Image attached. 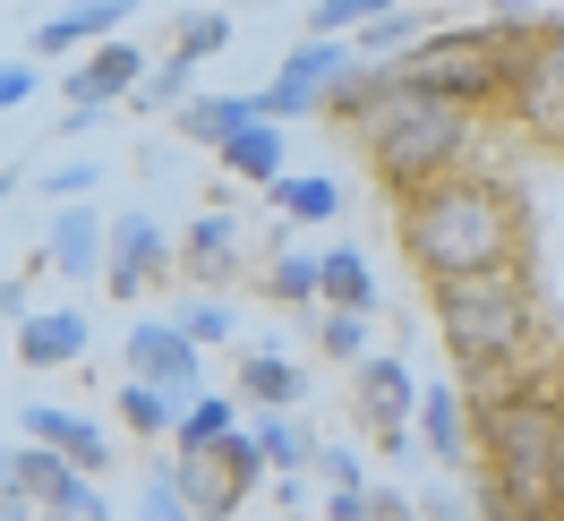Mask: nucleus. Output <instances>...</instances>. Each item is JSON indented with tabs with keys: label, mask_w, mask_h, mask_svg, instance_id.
<instances>
[{
	"label": "nucleus",
	"mask_w": 564,
	"mask_h": 521,
	"mask_svg": "<svg viewBox=\"0 0 564 521\" xmlns=\"http://www.w3.org/2000/svg\"><path fill=\"white\" fill-rule=\"evenodd\" d=\"M411 436H420L445 470H470V402H462V384H427L420 393V419H411Z\"/></svg>",
	"instance_id": "nucleus-20"
},
{
	"label": "nucleus",
	"mask_w": 564,
	"mask_h": 521,
	"mask_svg": "<svg viewBox=\"0 0 564 521\" xmlns=\"http://www.w3.org/2000/svg\"><path fill=\"white\" fill-rule=\"evenodd\" d=\"M317 308H343V316H377V274L359 248H325L317 257Z\"/></svg>",
	"instance_id": "nucleus-22"
},
{
	"label": "nucleus",
	"mask_w": 564,
	"mask_h": 521,
	"mask_svg": "<svg viewBox=\"0 0 564 521\" xmlns=\"http://www.w3.org/2000/svg\"><path fill=\"white\" fill-rule=\"evenodd\" d=\"M351 69H359L351 43H308V35H300V43L274 61V77L257 86V111H265L274 129H282V120H325V95H334Z\"/></svg>",
	"instance_id": "nucleus-6"
},
{
	"label": "nucleus",
	"mask_w": 564,
	"mask_h": 521,
	"mask_svg": "<svg viewBox=\"0 0 564 521\" xmlns=\"http://www.w3.org/2000/svg\"><path fill=\"white\" fill-rule=\"evenodd\" d=\"M18 427H26V445L61 453L77 479L104 487V470H111V427H104V419L69 411V402H26V411H18Z\"/></svg>",
	"instance_id": "nucleus-12"
},
{
	"label": "nucleus",
	"mask_w": 564,
	"mask_h": 521,
	"mask_svg": "<svg viewBox=\"0 0 564 521\" xmlns=\"http://www.w3.org/2000/svg\"><path fill=\"white\" fill-rule=\"evenodd\" d=\"M556 521H564V513H556Z\"/></svg>",
	"instance_id": "nucleus-40"
},
{
	"label": "nucleus",
	"mask_w": 564,
	"mask_h": 521,
	"mask_svg": "<svg viewBox=\"0 0 564 521\" xmlns=\"http://www.w3.org/2000/svg\"><path fill=\"white\" fill-rule=\"evenodd\" d=\"M172 265L197 282L206 300H223V291L240 282V265H248V231H240V214H231V206H197V222H188V231L172 240Z\"/></svg>",
	"instance_id": "nucleus-11"
},
{
	"label": "nucleus",
	"mask_w": 564,
	"mask_h": 521,
	"mask_svg": "<svg viewBox=\"0 0 564 521\" xmlns=\"http://www.w3.org/2000/svg\"><path fill=\"white\" fill-rule=\"evenodd\" d=\"M35 274H52V265H43V257H26V265H18V274L0 282V316H26V300H35Z\"/></svg>",
	"instance_id": "nucleus-33"
},
{
	"label": "nucleus",
	"mask_w": 564,
	"mask_h": 521,
	"mask_svg": "<svg viewBox=\"0 0 564 521\" xmlns=\"http://www.w3.org/2000/svg\"><path fill=\"white\" fill-rule=\"evenodd\" d=\"M138 86H145V52H138V43H129V35L95 43V52L69 61V77H61V111H120Z\"/></svg>",
	"instance_id": "nucleus-13"
},
{
	"label": "nucleus",
	"mask_w": 564,
	"mask_h": 521,
	"mask_svg": "<svg viewBox=\"0 0 564 521\" xmlns=\"http://www.w3.org/2000/svg\"><path fill=\"white\" fill-rule=\"evenodd\" d=\"M248 436H257V453H265V470H274V479H300V470H308V427H300V419H248Z\"/></svg>",
	"instance_id": "nucleus-26"
},
{
	"label": "nucleus",
	"mask_w": 564,
	"mask_h": 521,
	"mask_svg": "<svg viewBox=\"0 0 564 521\" xmlns=\"http://www.w3.org/2000/svg\"><path fill=\"white\" fill-rule=\"evenodd\" d=\"M214 172H223V188H274L291 172V138H282L274 120H257V129H240V138L214 154Z\"/></svg>",
	"instance_id": "nucleus-19"
},
{
	"label": "nucleus",
	"mask_w": 564,
	"mask_h": 521,
	"mask_svg": "<svg viewBox=\"0 0 564 521\" xmlns=\"http://www.w3.org/2000/svg\"><path fill=\"white\" fill-rule=\"evenodd\" d=\"M120 26H129V9L120 0H86V9H52V18H35V35H26V61H61V52H86V43H120Z\"/></svg>",
	"instance_id": "nucleus-16"
},
{
	"label": "nucleus",
	"mask_w": 564,
	"mask_h": 521,
	"mask_svg": "<svg viewBox=\"0 0 564 521\" xmlns=\"http://www.w3.org/2000/svg\"><path fill=\"white\" fill-rule=\"evenodd\" d=\"M231 26H240L231 9H188V18L172 26V52H163V61L145 69V86L129 95V104H138V111H163V120H172V111L188 104V95H197L206 61L223 52V43H231Z\"/></svg>",
	"instance_id": "nucleus-7"
},
{
	"label": "nucleus",
	"mask_w": 564,
	"mask_h": 521,
	"mask_svg": "<svg viewBox=\"0 0 564 521\" xmlns=\"http://www.w3.org/2000/svg\"><path fill=\"white\" fill-rule=\"evenodd\" d=\"M325 521H368V487H334V496H325Z\"/></svg>",
	"instance_id": "nucleus-35"
},
{
	"label": "nucleus",
	"mask_w": 564,
	"mask_h": 521,
	"mask_svg": "<svg viewBox=\"0 0 564 521\" xmlns=\"http://www.w3.org/2000/svg\"><path fill=\"white\" fill-rule=\"evenodd\" d=\"M18 180H26V172H0V206H9V188H18Z\"/></svg>",
	"instance_id": "nucleus-37"
},
{
	"label": "nucleus",
	"mask_w": 564,
	"mask_h": 521,
	"mask_svg": "<svg viewBox=\"0 0 564 521\" xmlns=\"http://www.w3.org/2000/svg\"><path fill=\"white\" fill-rule=\"evenodd\" d=\"M368 521H420V504L402 487H368Z\"/></svg>",
	"instance_id": "nucleus-34"
},
{
	"label": "nucleus",
	"mask_w": 564,
	"mask_h": 521,
	"mask_svg": "<svg viewBox=\"0 0 564 521\" xmlns=\"http://www.w3.org/2000/svg\"><path fill=\"white\" fill-rule=\"evenodd\" d=\"M223 436H240V402H231V393H197V402H180V419H172V462H197V453H214Z\"/></svg>",
	"instance_id": "nucleus-21"
},
{
	"label": "nucleus",
	"mask_w": 564,
	"mask_h": 521,
	"mask_svg": "<svg viewBox=\"0 0 564 521\" xmlns=\"http://www.w3.org/2000/svg\"><path fill=\"white\" fill-rule=\"evenodd\" d=\"M317 359H334V368H359V359H368V316L317 308Z\"/></svg>",
	"instance_id": "nucleus-27"
},
{
	"label": "nucleus",
	"mask_w": 564,
	"mask_h": 521,
	"mask_svg": "<svg viewBox=\"0 0 564 521\" xmlns=\"http://www.w3.org/2000/svg\"><path fill=\"white\" fill-rule=\"evenodd\" d=\"M231 402H248L257 419H291L300 402H308V384H300V368H291L282 350L248 343L240 350V377H231Z\"/></svg>",
	"instance_id": "nucleus-17"
},
{
	"label": "nucleus",
	"mask_w": 564,
	"mask_h": 521,
	"mask_svg": "<svg viewBox=\"0 0 564 521\" xmlns=\"http://www.w3.org/2000/svg\"><path fill=\"white\" fill-rule=\"evenodd\" d=\"M120 368H129V384H154V393H172V402H197V393H206V350L180 343L172 316H138V325L120 334Z\"/></svg>",
	"instance_id": "nucleus-10"
},
{
	"label": "nucleus",
	"mask_w": 564,
	"mask_h": 521,
	"mask_svg": "<svg viewBox=\"0 0 564 521\" xmlns=\"http://www.w3.org/2000/svg\"><path fill=\"white\" fill-rule=\"evenodd\" d=\"M257 120H265V111H257V86H240V95H231V86H197V95L172 111V129L188 145H206V154H223V145L240 138V129H257Z\"/></svg>",
	"instance_id": "nucleus-14"
},
{
	"label": "nucleus",
	"mask_w": 564,
	"mask_h": 521,
	"mask_svg": "<svg viewBox=\"0 0 564 521\" xmlns=\"http://www.w3.org/2000/svg\"><path fill=\"white\" fill-rule=\"evenodd\" d=\"M257 291H265L274 308H317V257H308V248H274L265 274H257Z\"/></svg>",
	"instance_id": "nucleus-25"
},
{
	"label": "nucleus",
	"mask_w": 564,
	"mask_h": 521,
	"mask_svg": "<svg viewBox=\"0 0 564 521\" xmlns=\"http://www.w3.org/2000/svg\"><path fill=\"white\" fill-rule=\"evenodd\" d=\"M86 343H95V325L77 308H26L18 316V334H9V350H18V368H77L86 359Z\"/></svg>",
	"instance_id": "nucleus-15"
},
{
	"label": "nucleus",
	"mask_w": 564,
	"mask_h": 521,
	"mask_svg": "<svg viewBox=\"0 0 564 521\" xmlns=\"http://www.w3.org/2000/svg\"><path fill=\"white\" fill-rule=\"evenodd\" d=\"M138 521H197V513H188V487H180L172 462H154V470L138 479Z\"/></svg>",
	"instance_id": "nucleus-28"
},
{
	"label": "nucleus",
	"mask_w": 564,
	"mask_h": 521,
	"mask_svg": "<svg viewBox=\"0 0 564 521\" xmlns=\"http://www.w3.org/2000/svg\"><path fill=\"white\" fill-rule=\"evenodd\" d=\"M325 129H351L359 154H368V180L386 188L393 206L436 188V180L470 172V138H479V120L411 95L393 69H368V61L325 95Z\"/></svg>",
	"instance_id": "nucleus-1"
},
{
	"label": "nucleus",
	"mask_w": 564,
	"mask_h": 521,
	"mask_svg": "<svg viewBox=\"0 0 564 521\" xmlns=\"http://www.w3.org/2000/svg\"><path fill=\"white\" fill-rule=\"evenodd\" d=\"M393 77H402L411 95H427V104L462 111V120H488V111L513 104V61H505L479 26H436L427 43H411V52L393 61Z\"/></svg>",
	"instance_id": "nucleus-4"
},
{
	"label": "nucleus",
	"mask_w": 564,
	"mask_h": 521,
	"mask_svg": "<svg viewBox=\"0 0 564 521\" xmlns=\"http://www.w3.org/2000/svg\"><path fill=\"white\" fill-rule=\"evenodd\" d=\"M291 521H308V513H291Z\"/></svg>",
	"instance_id": "nucleus-39"
},
{
	"label": "nucleus",
	"mask_w": 564,
	"mask_h": 521,
	"mask_svg": "<svg viewBox=\"0 0 564 521\" xmlns=\"http://www.w3.org/2000/svg\"><path fill=\"white\" fill-rule=\"evenodd\" d=\"M104 120H111V111H61V138H95Z\"/></svg>",
	"instance_id": "nucleus-36"
},
{
	"label": "nucleus",
	"mask_w": 564,
	"mask_h": 521,
	"mask_svg": "<svg viewBox=\"0 0 564 521\" xmlns=\"http://www.w3.org/2000/svg\"><path fill=\"white\" fill-rule=\"evenodd\" d=\"M163 282H180V265H172V231H163L145 206L111 214V222H104V291L138 308L145 291H163Z\"/></svg>",
	"instance_id": "nucleus-8"
},
{
	"label": "nucleus",
	"mask_w": 564,
	"mask_h": 521,
	"mask_svg": "<svg viewBox=\"0 0 564 521\" xmlns=\"http://www.w3.org/2000/svg\"><path fill=\"white\" fill-rule=\"evenodd\" d=\"M104 222L111 214H95V206H61L52 214V240H43V265L69 274V282H104Z\"/></svg>",
	"instance_id": "nucleus-18"
},
{
	"label": "nucleus",
	"mask_w": 564,
	"mask_h": 521,
	"mask_svg": "<svg viewBox=\"0 0 564 521\" xmlns=\"http://www.w3.org/2000/svg\"><path fill=\"white\" fill-rule=\"evenodd\" d=\"M95 188H104V163H86V154H77V163H52V172H43V197H52V206H86Z\"/></svg>",
	"instance_id": "nucleus-30"
},
{
	"label": "nucleus",
	"mask_w": 564,
	"mask_h": 521,
	"mask_svg": "<svg viewBox=\"0 0 564 521\" xmlns=\"http://www.w3.org/2000/svg\"><path fill=\"white\" fill-rule=\"evenodd\" d=\"M9 453H18V445H0V487H9Z\"/></svg>",
	"instance_id": "nucleus-38"
},
{
	"label": "nucleus",
	"mask_w": 564,
	"mask_h": 521,
	"mask_svg": "<svg viewBox=\"0 0 564 521\" xmlns=\"http://www.w3.org/2000/svg\"><path fill=\"white\" fill-rule=\"evenodd\" d=\"M111 419H120V436H138V445H172L180 402L154 393V384H120V393H111Z\"/></svg>",
	"instance_id": "nucleus-24"
},
{
	"label": "nucleus",
	"mask_w": 564,
	"mask_h": 521,
	"mask_svg": "<svg viewBox=\"0 0 564 521\" xmlns=\"http://www.w3.org/2000/svg\"><path fill=\"white\" fill-rule=\"evenodd\" d=\"M427 308H436V334H445V359H454L462 393H488V384L547 359V308H539V274L530 265L436 282Z\"/></svg>",
	"instance_id": "nucleus-3"
},
{
	"label": "nucleus",
	"mask_w": 564,
	"mask_h": 521,
	"mask_svg": "<svg viewBox=\"0 0 564 521\" xmlns=\"http://www.w3.org/2000/svg\"><path fill=\"white\" fill-rule=\"evenodd\" d=\"M180 487H188V513L197 521H231L257 496V479H265V453H257V436H223L214 453H197V462H172Z\"/></svg>",
	"instance_id": "nucleus-9"
},
{
	"label": "nucleus",
	"mask_w": 564,
	"mask_h": 521,
	"mask_svg": "<svg viewBox=\"0 0 564 521\" xmlns=\"http://www.w3.org/2000/svg\"><path fill=\"white\" fill-rule=\"evenodd\" d=\"M351 419L377 436L386 462H411V419H420V384H411V359H393V350H368L351 368Z\"/></svg>",
	"instance_id": "nucleus-5"
},
{
	"label": "nucleus",
	"mask_w": 564,
	"mask_h": 521,
	"mask_svg": "<svg viewBox=\"0 0 564 521\" xmlns=\"http://www.w3.org/2000/svg\"><path fill=\"white\" fill-rule=\"evenodd\" d=\"M308 470L325 479V496H334V487H368V470H359L351 445H317V453H308Z\"/></svg>",
	"instance_id": "nucleus-31"
},
{
	"label": "nucleus",
	"mask_w": 564,
	"mask_h": 521,
	"mask_svg": "<svg viewBox=\"0 0 564 521\" xmlns=\"http://www.w3.org/2000/svg\"><path fill=\"white\" fill-rule=\"evenodd\" d=\"M172 334L188 350H206V343H231V300H206V291H197V300H188V308L172 316Z\"/></svg>",
	"instance_id": "nucleus-29"
},
{
	"label": "nucleus",
	"mask_w": 564,
	"mask_h": 521,
	"mask_svg": "<svg viewBox=\"0 0 564 521\" xmlns=\"http://www.w3.org/2000/svg\"><path fill=\"white\" fill-rule=\"evenodd\" d=\"M393 240L411 257V274L436 291V282H462V274H496V265H530L539 248V222H530V197L496 172H454L402 197L393 206Z\"/></svg>",
	"instance_id": "nucleus-2"
},
{
	"label": "nucleus",
	"mask_w": 564,
	"mask_h": 521,
	"mask_svg": "<svg viewBox=\"0 0 564 521\" xmlns=\"http://www.w3.org/2000/svg\"><path fill=\"white\" fill-rule=\"evenodd\" d=\"M265 206H274V222H334L343 214V180L334 172H282L265 188Z\"/></svg>",
	"instance_id": "nucleus-23"
},
{
	"label": "nucleus",
	"mask_w": 564,
	"mask_h": 521,
	"mask_svg": "<svg viewBox=\"0 0 564 521\" xmlns=\"http://www.w3.org/2000/svg\"><path fill=\"white\" fill-rule=\"evenodd\" d=\"M35 86H43L35 61H0V120H9L18 104H35Z\"/></svg>",
	"instance_id": "nucleus-32"
}]
</instances>
